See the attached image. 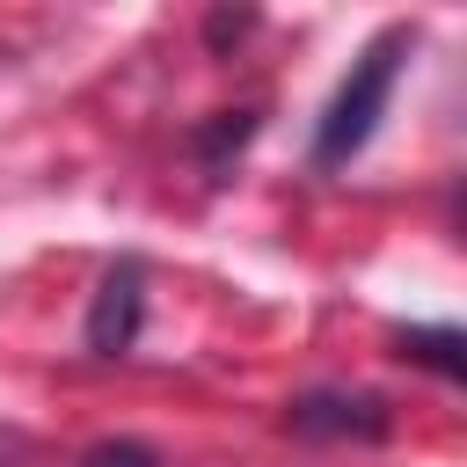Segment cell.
<instances>
[{
	"label": "cell",
	"mask_w": 467,
	"mask_h": 467,
	"mask_svg": "<svg viewBox=\"0 0 467 467\" xmlns=\"http://www.w3.org/2000/svg\"><path fill=\"white\" fill-rule=\"evenodd\" d=\"M139 321H146V263L124 255V263L95 285V306H88L80 343H88L95 358H124V350L139 343Z\"/></svg>",
	"instance_id": "cell-2"
},
{
	"label": "cell",
	"mask_w": 467,
	"mask_h": 467,
	"mask_svg": "<svg viewBox=\"0 0 467 467\" xmlns=\"http://www.w3.org/2000/svg\"><path fill=\"white\" fill-rule=\"evenodd\" d=\"M285 423L299 438H387V401L379 394H350V387H314L285 409Z\"/></svg>",
	"instance_id": "cell-3"
},
{
	"label": "cell",
	"mask_w": 467,
	"mask_h": 467,
	"mask_svg": "<svg viewBox=\"0 0 467 467\" xmlns=\"http://www.w3.org/2000/svg\"><path fill=\"white\" fill-rule=\"evenodd\" d=\"M0 467H7V438H0Z\"/></svg>",
	"instance_id": "cell-6"
},
{
	"label": "cell",
	"mask_w": 467,
	"mask_h": 467,
	"mask_svg": "<svg viewBox=\"0 0 467 467\" xmlns=\"http://www.w3.org/2000/svg\"><path fill=\"white\" fill-rule=\"evenodd\" d=\"M73 467H161V452H153L146 438H102V445H88Z\"/></svg>",
	"instance_id": "cell-5"
},
{
	"label": "cell",
	"mask_w": 467,
	"mask_h": 467,
	"mask_svg": "<svg viewBox=\"0 0 467 467\" xmlns=\"http://www.w3.org/2000/svg\"><path fill=\"white\" fill-rule=\"evenodd\" d=\"M409 51H416V29H409V22H387V29L350 58V73L336 80V95H328V109H321V124H314V168H343V161H358V153L372 146L387 102H394V80H401V66H409Z\"/></svg>",
	"instance_id": "cell-1"
},
{
	"label": "cell",
	"mask_w": 467,
	"mask_h": 467,
	"mask_svg": "<svg viewBox=\"0 0 467 467\" xmlns=\"http://www.w3.org/2000/svg\"><path fill=\"white\" fill-rule=\"evenodd\" d=\"M394 343H401V358H416V365H431V372H445V379H460L467 372V336L445 321V328H394Z\"/></svg>",
	"instance_id": "cell-4"
}]
</instances>
